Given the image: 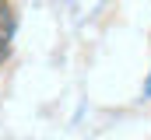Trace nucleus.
Wrapping results in <instances>:
<instances>
[{
  "instance_id": "f257e3e1",
  "label": "nucleus",
  "mask_w": 151,
  "mask_h": 140,
  "mask_svg": "<svg viewBox=\"0 0 151 140\" xmlns=\"http://www.w3.org/2000/svg\"><path fill=\"white\" fill-rule=\"evenodd\" d=\"M14 28H18V21H14V7H11L7 0H0V46H7V42L14 39Z\"/></svg>"
}]
</instances>
